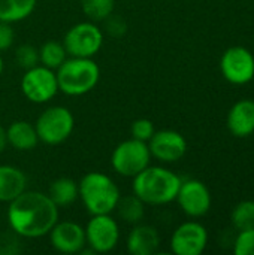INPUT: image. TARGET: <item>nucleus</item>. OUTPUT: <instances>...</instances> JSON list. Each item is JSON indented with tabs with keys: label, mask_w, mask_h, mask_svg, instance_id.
Returning <instances> with one entry per match:
<instances>
[{
	"label": "nucleus",
	"mask_w": 254,
	"mask_h": 255,
	"mask_svg": "<svg viewBox=\"0 0 254 255\" xmlns=\"http://www.w3.org/2000/svg\"><path fill=\"white\" fill-rule=\"evenodd\" d=\"M6 220L13 235L37 239L48 236L58 221V208L46 193L25 190L7 203Z\"/></svg>",
	"instance_id": "1"
},
{
	"label": "nucleus",
	"mask_w": 254,
	"mask_h": 255,
	"mask_svg": "<svg viewBox=\"0 0 254 255\" xmlns=\"http://www.w3.org/2000/svg\"><path fill=\"white\" fill-rule=\"evenodd\" d=\"M133 179L132 190L147 206H163L175 202L183 179L163 166H148Z\"/></svg>",
	"instance_id": "2"
},
{
	"label": "nucleus",
	"mask_w": 254,
	"mask_h": 255,
	"mask_svg": "<svg viewBox=\"0 0 254 255\" xmlns=\"http://www.w3.org/2000/svg\"><path fill=\"white\" fill-rule=\"evenodd\" d=\"M79 200L90 215L112 214L121 191L114 179L103 172H88L78 182Z\"/></svg>",
	"instance_id": "3"
},
{
	"label": "nucleus",
	"mask_w": 254,
	"mask_h": 255,
	"mask_svg": "<svg viewBox=\"0 0 254 255\" xmlns=\"http://www.w3.org/2000/svg\"><path fill=\"white\" fill-rule=\"evenodd\" d=\"M58 91L66 96H84L96 88L100 79V67L93 58L67 57L55 70Z\"/></svg>",
	"instance_id": "4"
},
{
	"label": "nucleus",
	"mask_w": 254,
	"mask_h": 255,
	"mask_svg": "<svg viewBox=\"0 0 254 255\" xmlns=\"http://www.w3.org/2000/svg\"><path fill=\"white\" fill-rule=\"evenodd\" d=\"M39 142L55 146L66 142L75 128L73 114L66 106H49L40 112L34 123Z\"/></svg>",
	"instance_id": "5"
},
{
	"label": "nucleus",
	"mask_w": 254,
	"mask_h": 255,
	"mask_svg": "<svg viewBox=\"0 0 254 255\" xmlns=\"http://www.w3.org/2000/svg\"><path fill=\"white\" fill-rule=\"evenodd\" d=\"M151 154L147 142L138 139H127L120 142L111 154L112 169L124 178H135L139 172L148 167Z\"/></svg>",
	"instance_id": "6"
},
{
	"label": "nucleus",
	"mask_w": 254,
	"mask_h": 255,
	"mask_svg": "<svg viewBox=\"0 0 254 255\" xmlns=\"http://www.w3.org/2000/svg\"><path fill=\"white\" fill-rule=\"evenodd\" d=\"M103 31L94 21H82L72 25L64 37L63 45L67 57H82L93 58L103 45Z\"/></svg>",
	"instance_id": "7"
},
{
	"label": "nucleus",
	"mask_w": 254,
	"mask_h": 255,
	"mask_svg": "<svg viewBox=\"0 0 254 255\" xmlns=\"http://www.w3.org/2000/svg\"><path fill=\"white\" fill-rule=\"evenodd\" d=\"M22 96L36 105H43L52 100L58 93V82L55 70L37 64L31 69L24 70L19 82Z\"/></svg>",
	"instance_id": "8"
},
{
	"label": "nucleus",
	"mask_w": 254,
	"mask_h": 255,
	"mask_svg": "<svg viewBox=\"0 0 254 255\" xmlns=\"http://www.w3.org/2000/svg\"><path fill=\"white\" fill-rule=\"evenodd\" d=\"M120 226L111 214L91 215L85 226L87 247L94 254H106L114 251L120 244Z\"/></svg>",
	"instance_id": "9"
},
{
	"label": "nucleus",
	"mask_w": 254,
	"mask_h": 255,
	"mask_svg": "<svg viewBox=\"0 0 254 255\" xmlns=\"http://www.w3.org/2000/svg\"><path fill=\"white\" fill-rule=\"evenodd\" d=\"M220 70L234 85L249 84L254 78V55L244 46H231L222 55Z\"/></svg>",
	"instance_id": "10"
},
{
	"label": "nucleus",
	"mask_w": 254,
	"mask_h": 255,
	"mask_svg": "<svg viewBox=\"0 0 254 255\" xmlns=\"http://www.w3.org/2000/svg\"><path fill=\"white\" fill-rule=\"evenodd\" d=\"M175 202L180 209L190 218L207 215L213 205L211 191L199 179H186L181 182Z\"/></svg>",
	"instance_id": "11"
},
{
	"label": "nucleus",
	"mask_w": 254,
	"mask_h": 255,
	"mask_svg": "<svg viewBox=\"0 0 254 255\" xmlns=\"http://www.w3.org/2000/svg\"><path fill=\"white\" fill-rule=\"evenodd\" d=\"M169 245L175 255H201L208 245V232L198 221H186L174 230Z\"/></svg>",
	"instance_id": "12"
},
{
	"label": "nucleus",
	"mask_w": 254,
	"mask_h": 255,
	"mask_svg": "<svg viewBox=\"0 0 254 255\" xmlns=\"http://www.w3.org/2000/svg\"><path fill=\"white\" fill-rule=\"evenodd\" d=\"M147 143L151 158H156L160 163H175L181 160L187 152L186 137L175 130L154 131Z\"/></svg>",
	"instance_id": "13"
},
{
	"label": "nucleus",
	"mask_w": 254,
	"mask_h": 255,
	"mask_svg": "<svg viewBox=\"0 0 254 255\" xmlns=\"http://www.w3.org/2000/svg\"><path fill=\"white\" fill-rule=\"evenodd\" d=\"M48 236L51 247L60 254H81L87 247L85 229L75 221H57Z\"/></svg>",
	"instance_id": "14"
},
{
	"label": "nucleus",
	"mask_w": 254,
	"mask_h": 255,
	"mask_svg": "<svg viewBox=\"0 0 254 255\" xmlns=\"http://www.w3.org/2000/svg\"><path fill=\"white\" fill-rule=\"evenodd\" d=\"M159 230L150 224H135L127 235L126 250L130 255H153L160 248Z\"/></svg>",
	"instance_id": "15"
},
{
	"label": "nucleus",
	"mask_w": 254,
	"mask_h": 255,
	"mask_svg": "<svg viewBox=\"0 0 254 255\" xmlns=\"http://www.w3.org/2000/svg\"><path fill=\"white\" fill-rule=\"evenodd\" d=\"M228 128L235 137H249L254 133V100H238L228 112Z\"/></svg>",
	"instance_id": "16"
},
{
	"label": "nucleus",
	"mask_w": 254,
	"mask_h": 255,
	"mask_svg": "<svg viewBox=\"0 0 254 255\" xmlns=\"http://www.w3.org/2000/svg\"><path fill=\"white\" fill-rule=\"evenodd\" d=\"M27 190L25 173L10 164H0V203H9Z\"/></svg>",
	"instance_id": "17"
},
{
	"label": "nucleus",
	"mask_w": 254,
	"mask_h": 255,
	"mask_svg": "<svg viewBox=\"0 0 254 255\" xmlns=\"http://www.w3.org/2000/svg\"><path fill=\"white\" fill-rule=\"evenodd\" d=\"M6 139H7V145H10L13 149L21 152L33 151L39 143L34 124L24 120L13 121L7 126Z\"/></svg>",
	"instance_id": "18"
},
{
	"label": "nucleus",
	"mask_w": 254,
	"mask_h": 255,
	"mask_svg": "<svg viewBox=\"0 0 254 255\" xmlns=\"http://www.w3.org/2000/svg\"><path fill=\"white\" fill-rule=\"evenodd\" d=\"M46 194L49 196V199L54 202V205L58 209L67 208L79 199L78 182L73 181L72 178H67V176L57 178L51 182Z\"/></svg>",
	"instance_id": "19"
},
{
	"label": "nucleus",
	"mask_w": 254,
	"mask_h": 255,
	"mask_svg": "<svg viewBox=\"0 0 254 255\" xmlns=\"http://www.w3.org/2000/svg\"><path fill=\"white\" fill-rule=\"evenodd\" d=\"M145 208L147 205L136 194H126V196H120L114 211L117 212L118 218L123 223L135 226L142 223L145 217Z\"/></svg>",
	"instance_id": "20"
},
{
	"label": "nucleus",
	"mask_w": 254,
	"mask_h": 255,
	"mask_svg": "<svg viewBox=\"0 0 254 255\" xmlns=\"http://www.w3.org/2000/svg\"><path fill=\"white\" fill-rule=\"evenodd\" d=\"M37 0H0V21L19 22L36 9Z\"/></svg>",
	"instance_id": "21"
},
{
	"label": "nucleus",
	"mask_w": 254,
	"mask_h": 255,
	"mask_svg": "<svg viewBox=\"0 0 254 255\" xmlns=\"http://www.w3.org/2000/svg\"><path fill=\"white\" fill-rule=\"evenodd\" d=\"M66 58H67V52L64 49L63 42L46 40L39 48V64L48 69L57 70Z\"/></svg>",
	"instance_id": "22"
},
{
	"label": "nucleus",
	"mask_w": 254,
	"mask_h": 255,
	"mask_svg": "<svg viewBox=\"0 0 254 255\" xmlns=\"http://www.w3.org/2000/svg\"><path fill=\"white\" fill-rule=\"evenodd\" d=\"M81 7L90 21L100 22L114 13L115 0H81Z\"/></svg>",
	"instance_id": "23"
},
{
	"label": "nucleus",
	"mask_w": 254,
	"mask_h": 255,
	"mask_svg": "<svg viewBox=\"0 0 254 255\" xmlns=\"http://www.w3.org/2000/svg\"><path fill=\"white\" fill-rule=\"evenodd\" d=\"M231 221L238 232L254 229V200L240 202L231 214Z\"/></svg>",
	"instance_id": "24"
},
{
	"label": "nucleus",
	"mask_w": 254,
	"mask_h": 255,
	"mask_svg": "<svg viewBox=\"0 0 254 255\" xmlns=\"http://www.w3.org/2000/svg\"><path fill=\"white\" fill-rule=\"evenodd\" d=\"M15 61L24 70L31 69L39 64V49L30 43H21L15 49Z\"/></svg>",
	"instance_id": "25"
},
{
	"label": "nucleus",
	"mask_w": 254,
	"mask_h": 255,
	"mask_svg": "<svg viewBox=\"0 0 254 255\" xmlns=\"http://www.w3.org/2000/svg\"><path fill=\"white\" fill-rule=\"evenodd\" d=\"M234 253L237 255H254V229L240 230L235 238Z\"/></svg>",
	"instance_id": "26"
},
{
	"label": "nucleus",
	"mask_w": 254,
	"mask_h": 255,
	"mask_svg": "<svg viewBox=\"0 0 254 255\" xmlns=\"http://www.w3.org/2000/svg\"><path fill=\"white\" fill-rule=\"evenodd\" d=\"M156 128H154V123L148 118H138L132 123L130 126V134L133 139L142 140V142H148L151 139V136L154 134Z\"/></svg>",
	"instance_id": "27"
},
{
	"label": "nucleus",
	"mask_w": 254,
	"mask_h": 255,
	"mask_svg": "<svg viewBox=\"0 0 254 255\" xmlns=\"http://www.w3.org/2000/svg\"><path fill=\"white\" fill-rule=\"evenodd\" d=\"M13 40H15V31L12 28V24L6 21H0V54L12 48Z\"/></svg>",
	"instance_id": "28"
},
{
	"label": "nucleus",
	"mask_w": 254,
	"mask_h": 255,
	"mask_svg": "<svg viewBox=\"0 0 254 255\" xmlns=\"http://www.w3.org/2000/svg\"><path fill=\"white\" fill-rule=\"evenodd\" d=\"M105 22H106V27H108V33L112 34V36H115V37L123 36L126 33V30H127V25H126L124 19L120 18V16L111 15V16H108L105 19Z\"/></svg>",
	"instance_id": "29"
},
{
	"label": "nucleus",
	"mask_w": 254,
	"mask_h": 255,
	"mask_svg": "<svg viewBox=\"0 0 254 255\" xmlns=\"http://www.w3.org/2000/svg\"><path fill=\"white\" fill-rule=\"evenodd\" d=\"M7 146V139H6V128L0 124V155L4 152Z\"/></svg>",
	"instance_id": "30"
},
{
	"label": "nucleus",
	"mask_w": 254,
	"mask_h": 255,
	"mask_svg": "<svg viewBox=\"0 0 254 255\" xmlns=\"http://www.w3.org/2000/svg\"><path fill=\"white\" fill-rule=\"evenodd\" d=\"M3 69H4V63H3V58H1V54H0V76L3 73Z\"/></svg>",
	"instance_id": "31"
}]
</instances>
